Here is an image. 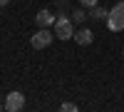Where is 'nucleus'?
<instances>
[{
	"instance_id": "f257e3e1",
	"label": "nucleus",
	"mask_w": 124,
	"mask_h": 112,
	"mask_svg": "<svg viewBox=\"0 0 124 112\" xmlns=\"http://www.w3.org/2000/svg\"><path fill=\"white\" fill-rule=\"evenodd\" d=\"M107 27L112 30V33L124 30V0H122V3H117V5L107 13Z\"/></svg>"
},
{
	"instance_id": "f03ea898",
	"label": "nucleus",
	"mask_w": 124,
	"mask_h": 112,
	"mask_svg": "<svg viewBox=\"0 0 124 112\" xmlns=\"http://www.w3.org/2000/svg\"><path fill=\"white\" fill-rule=\"evenodd\" d=\"M52 40H55V30H50V27H40L37 33L30 37V45H32L35 50H45L52 45Z\"/></svg>"
},
{
	"instance_id": "7ed1b4c3",
	"label": "nucleus",
	"mask_w": 124,
	"mask_h": 112,
	"mask_svg": "<svg viewBox=\"0 0 124 112\" xmlns=\"http://www.w3.org/2000/svg\"><path fill=\"white\" fill-rule=\"evenodd\" d=\"M52 30H55V37H60V40H72V35H75L72 20H70V17H65V15H60V17L55 20Z\"/></svg>"
},
{
	"instance_id": "20e7f679",
	"label": "nucleus",
	"mask_w": 124,
	"mask_h": 112,
	"mask_svg": "<svg viewBox=\"0 0 124 112\" xmlns=\"http://www.w3.org/2000/svg\"><path fill=\"white\" fill-rule=\"evenodd\" d=\"M25 107V95L17 92V90H13L10 95H5V110L8 112H20Z\"/></svg>"
},
{
	"instance_id": "39448f33",
	"label": "nucleus",
	"mask_w": 124,
	"mask_h": 112,
	"mask_svg": "<svg viewBox=\"0 0 124 112\" xmlns=\"http://www.w3.org/2000/svg\"><path fill=\"white\" fill-rule=\"evenodd\" d=\"M72 40H75L77 45H92L94 43V33H92L89 27H79L75 35H72Z\"/></svg>"
},
{
	"instance_id": "423d86ee",
	"label": "nucleus",
	"mask_w": 124,
	"mask_h": 112,
	"mask_svg": "<svg viewBox=\"0 0 124 112\" xmlns=\"http://www.w3.org/2000/svg\"><path fill=\"white\" fill-rule=\"evenodd\" d=\"M55 15H52V10H40V13L35 15V23H37V27H52L55 25Z\"/></svg>"
},
{
	"instance_id": "0eeeda50",
	"label": "nucleus",
	"mask_w": 124,
	"mask_h": 112,
	"mask_svg": "<svg viewBox=\"0 0 124 112\" xmlns=\"http://www.w3.org/2000/svg\"><path fill=\"white\" fill-rule=\"evenodd\" d=\"M107 13H109V10L99 8V3H97L94 8H89V17H92V20H107Z\"/></svg>"
},
{
	"instance_id": "6e6552de",
	"label": "nucleus",
	"mask_w": 124,
	"mask_h": 112,
	"mask_svg": "<svg viewBox=\"0 0 124 112\" xmlns=\"http://www.w3.org/2000/svg\"><path fill=\"white\" fill-rule=\"evenodd\" d=\"M85 10H87V8H79V10H75V13H72V23H79V25L85 23V20L89 17V15L85 13Z\"/></svg>"
},
{
	"instance_id": "1a4fd4ad",
	"label": "nucleus",
	"mask_w": 124,
	"mask_h": 112,
	"mask_svg": "<svg viewBox=\"0 0 124 112\" xmlns=\"http://www.w3.org/2000/svg\"><path fill=\"white\" fill-rule=\"evenodd\" d=\"M60 110H62V112H77V105H75V102H62Z\"/></svg>"
},
{
	"instance_id": "9d476101",
	"label": "nucleus",
	"mask_w": 124,
	"mask_h": 112,
	"mask_svg": "<svg viewBox=\"0 0 124 112\" xmlns=\"http://www.w3.org/2000/svg\"><path fill=\"white\" fill-rule=\"evenodd\" d=\"M97 3H99V0H79V5H82V8H87V10H89V8H94Z\"/></svg>"
},
{
	"instance_id": "9b49d317",
	"label": "nucleus",
	"mask_w": 124,
	"mask_h": 112,
	"mask_svg": "<svg viewBox=\"0 0 124 112\" xmlns=\"http://www.w3.org/2000/svg\"><path fill=\"white\" fill-rule=\"evenodd\" d=\"M8 3H10V0H0V8H5V5H8Z\"/></svg>"
},
{
	"instance_id": "f8f14e48",
	"label": "nucleus",
	"mask_w": 124,
	"mask_h": 112,
	"mask_svg": "<svg viewBox=\"0 0 124 112\" xmlns=\"http://www.w3.org/2000/svg\"><path fill=\"white\" fill-rule=\"evenodd\" d=\"M0 110H5V102H3V100H0Z\"/></svg>"
},
{
	"instance_id": "ddd939ff",
	"label": "nucleus",
	"mask_w": 124,
	"mask_h": 112,
	"mask_svg": "<svg viewBox=\"0 0 124 112\" xmlns=\"http://www.w3.org/2000/svg\"><path fill=\"white\" fill-rule=\"evenodd\" d=\"M122 55H124V52H122Z\"/></svg>"
}]
</instances>
